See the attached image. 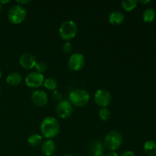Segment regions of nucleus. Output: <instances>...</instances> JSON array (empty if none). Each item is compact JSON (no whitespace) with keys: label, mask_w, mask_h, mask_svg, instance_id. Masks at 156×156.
Masks as SVG:
<instances>
[{"label":"nucleus","mask_w":156,"mask_h":156,"mask_svg":"<svg viewBox=\"0 0 156 156\" xmlns=\"http://www.w3.org/2000/svg\"><path fill=\"white\" fill-rule=\"evenodd\" d=\"M40 129L42 135L47 140H51L59 134L60 126L55 117H47L41 121Z\"/></svg>","instance_id":"1"},{"label":"nucleus","mask_w":156,"mask_h":156,"mask_svg":"<svg viewBox=\"0 0 156 156\" xmlns=\"http://www.w3.org/2000/svg\"><path fill=\"white\" fill-rule=\"evenodd\" d=\"M78 27L76 22L72 20H67L62 23L59 29V36L62 40L69 41L77 34Z\"/></svg>","instance_id":"2"},{"label":"nucleus","mask_w":156,"mask_h":156,"mask_svg":"<svg viewBox=\"0 0 156 156\" xmlns=\"http://www.w3.org/2000/svg\"><path fill=\"white\" fill-rule=\"evenodd\" d=\"M69 102L76 107L85 106L89 102L90 94L84 89L73 90L69 94Z\"/></svg>","instance_id":"3"},{"label":"nucleus","mask_w":156,"mask_h":156,"mask_svg":"<svg viewBox=\"0 0 156 156\" xmlns=\"http://www.w3.org/2000/svg\"><path fill=\"white\" fill-rule=\"evenodd\" d=\"M123 143V136L118 131L112 130L108 133L104 140L105 147L109 149L110 151H115L119 149Z\"/></svg>","instance_id":"4"},{"label":"nucleus","mask_w":156,"mask_h":156,"mask_svg":"<svg viewBox=\"0 0 156 156\" xmlns=\"http://www.w3.org/2000/svg\"><path fill=\"white\" fill-rule=\"evenodd\" d=\"M27 17V11L24 6L16 5H13L8 12V19L14 24H21Z\"/></svg>","instance_id":"5"},{"label":"nucleus","mask_w":156,"mask_h":156,"mask_svg":"<svg viewBox=\"0 0 156 156\" xmlns=\"http://www.w3.org/2000/svg\"><path fill=\"white\" fill-rule=\"evenodd\" d=\"M94 100L95 103L102 108L109 106L112 101V98H111V93L108 90L101 88V89L97 90L94 93Z\"/></svg>","instance_id":"6"},{"label":"nucleus","mask_w":156,"mask_h":156,"mask_svg":"<svg viewBox=\"0 0 156 156\" xmlns=\"http://www.w3.org/2000/svg\"><path fill=\"white\" fill-rule=\"evenodd\" d=\"M85 64V58L80 53H75L70 56L68 60V66L71 70L75 72L80 71L83 69Z\"/></svg>","instance_id":"7"},{"label":"nucleus","mask_w":156,"mask_h":156,"mask_svg":"<svg viewBox=\"0 0 156 156\" xmlns=\"http://www.w3.org/2000/svg\"><path fill=\"white\" fill-rule=\"evenodd\" d=\"M44 76L43 74L37 73V72H32L27 75L24 79V82L27 87L31 88H37L41 87L44 84Z\"/></svg>","instance_id":"8"},{"label":"nucleus","mask_w":156,"mask_h":156,"mask_svg":"<svg viewBox=\"0 0 156 156\" xmlns=\"http://www.w3.org/2000/svg\"><path fill=\"white\" fill-rule=\"evenodd\" d=\"M73 105L69 100L60 101L56 106V114L62 119L69 118L73 114Z\"/></svg>","instance_id":"9"},{"label":"nucleus","mask_w":156,"mask_h":156,"mask_svg":"<svg viewBox=\"0 0 156 156\" xmlns=\"http://www.w3.org/2000/svg\"><path fill=\"white\" fill-rule=\"evenodd\" d=\"M37 59L33 54L29 53H24L19 59V64L25 69H30L34 68L37 64Z\"/></svg>","instance_id":"10"},{"label":"nucleus","mask_w":156,"mask_h":156,"mask_svg":"<svg viewBox=\"0 0 156 156\" xmlns=\"http://www.w3.org/2000/svg\"><path fill=\"white\" fill-rule=\"evenodd\" d=\"M31 101L36 106L44 107L48 103V96L45 91L37 90L31 94Z\"/></svg>","instance_id":"11"},{"label":"nucleus","mask_w":156,"mask_h":156,"mask_svg":"<svg viewBox=\"0 0 156 156\" xmlns=\"http://www.w3.org/2000/svg\"><path fill=\"white\" fill-rule=\"evenodd\" d=\"M56 151V144L52 140L43 141L41 144V152L46 156H52Z\"/></svg>","instance_id":"12"},{"label":"nucleus","mask_w":156,"mask_h":156,"mask_svg":"<svg viewBox=\"0 0 156 156\" xmlns=\"http://www.w3.org/2000/svg\"><path fill=\"white\" fill-rule=\"evenodd\" d=\"M125 19V16L120 11H114L111 12L108 17L109 22L112 25H120L123 22Z\"/></svg>","instance_id":"13"},{"label":"nucleus","mask_w":156,"mask_h":156,"mask_svg":"<svg viewBox=\"0 0 156 156\" xmlns=\"http://www.w3.org/2000/svg\"><path fill=\"white\" fill-rule=\"evenodd\" d=\"M22 80V77L18 73H12L6 77V82L11 86H17Z\"/></svg>","instance_id":"14"},{"label":"nucleus","mask_w":156,"mask_h":156,"mask_svg":"<svg viewBox=\"0 0 156 156\" xmlns=\"http://www.w3.org/2000/svg\"><path fill=\"white\" fill-rule=\"evenodd\" d=\"M144 151L149 156L156 155V142L152 140L146 141L144 144Z\"/></svg>","instance_id":"15"},{"label":"nucleus","mask_w":156,"mask_h":156,"mask_svg":"<svg viewBox=\"0 0 156 156\" xmlns=\"http://www.w3.org/2000/svg\"><path fill=\"white\" fill-rule=\"evenodd\" d=\"M27 143L32 147H37L43 143V136L40 134L34 133L30 135L27 139Z\"/></svg>","instance_id":"16"},{"label":"nucleus","mask_w":156,"mask_h":156,"mask_svg":"<svg viewBox=\"0 0 156 156\" xmlns=\"http://www.w3.org/2000/svg\"><path fill=\"white\" fill-rule=\"evenodd\" d=\"M155 18V12L154 9L149 8L146 9L143 13V20L146 23H150L154 21Z\"/></svg>","instance_id":"17"},{"label":"nucleus","mask_w":156,"mask_h":156,"mask_svg":"<svg viewBox=\"0 0 156 156\" xmlns=\"http://www.w3.org/2000/svg\"><path fill=\"white\" fill-rule=\"evenodd\" d=\"M137 3L136 0H123L121 2V5L126 12H130L136 7Z\"/></svg>","instance_id":"18"},{"label":"nucleus","mask_w":156,"mask_h":156,"mask_svg":"<svg viewBox=\"0 0 156 156\" xmlns=\"http://www.w3.org/2000/svg\"><path fill=\"white\" fill-rule=\"evenodd\" d=\"M44 85L47 90H50V91H55L56 90L58 87V83L56 82V79H54L53 78H47V79L44 80Z\"/></svg>","instance_id":"19"},{"label":"nucleus","mask_w":156,"mask_h":156,"mask_svg":"<svg viewBox=\"0 0 156 156\" xmlns=\"http://www.w3.org/2000/svg\"><path fill=\"white\" fill-rule=\"evenodd\" d=\"M111 115V113L110 110L107 108H102L100 111H98V116L100 119L103 121H107L110 119Z\"/></svg>","instance_id":"20"},{"label":"nucleus","mask_w":156,"mask_h":156,"mask_svg":"<svg viewBox=\"0 0 156 156\" xmlns=\"http://www.w3.org/2000/svg\"><path fill=\"white\" fill-rule=\"evenodd\" d=\"M92 152H96V151H104L105 152V145L101 141H96L94 143H92L91 146Z\"/></svg>","instance_id":"21"},{"label":"nucleus","mask_w":156,"mask_h":156,"mask_svg":"<svg viewBox=\"0 0 156 156\" xmlns=\"http://www.w3.org/2000/svg\"><path fill=\"white\" fill-rule=\"evenodd\" d=\"M35 69H37V72L41 74H43L44 73H45L47 69V66L45 62H37L36 66H35Z\"/></svg>","instance_id":"22"},{"label":"nucleus","mask_w":156,"mask_h":156,"mask_svg":"<svg viewBox=\"0 0 156 156\" xmlns=\"http://www.w3.org/2000/svg\"><path fill=\"white\" fill-rule=\"evenodd\" d=\"M52 98L53 100L56 101H62V93L60 92L58 90H55V91H53V93H52Z\"/></svg>","instance_id":"23"},{"label":"nucleus","mask_w":156,"mask_h":156,"mask_svg":"<svg viewBox=\"0 0 156 156\" xmlns=\"http://www.w3.org/2000/svg\"><path fill=\"white\" fill-rule=\"evenodd\" d=\"M62 50H63L64 53H70L73 51V44L69 41H67L62 46Z\"/></svg>","instance_id":"24"},{"label":"nucleus","mask_w":156,"mask_h":156,"mask_svg":"<svg viewBox=\"0 0 156 156\" xmlns=\"http://www.w3.org/2000/svg\"><path fill=\"white\" fill-rule=\"evenodd\" d=\"M120 156H136L135 153L133 151H125V152H122Z\"/></svg>","instance_id":"25"},{"label":"nucleus","mask_w":156,"mask_h":156,"mask_svg":"<svg viewBox=\"0 0 156 156\" xmlns=\"http://www.w3.org/2000/svg\"><path fill=\"white\" fill-rule=\"evenodd\" d=\"M16 2H17V5L24 6V5H25L30 3V0H18V1H16Z\"/></svg>","instance_id":"26"},{"label":"nucleus","mask_w":156,"mask_h":156,"mask_svg":"<svg viewBox=\"0 0 156 156\" xmlns=\"http://www.w3.org/2000/svg\"><path fill=\"white\" fill-rule=\"evenodd\" d=\"M93 156H105L104 151H96L93 152Z\"/></svg>","instance_id":"27"},{"label":"nucleus","mask_w":156,"mask_h":156,"mask_svg":"<svg viewBox=\"0 0 156 156\" xmlns=\"http://www.w3.org/2000/svg\"><path fill=\"white\" fill-rule=\"evenodd\" d=\"M106 156H118L117 152H115L114 151H110Z\"/></svg>","instance_id":"28"},{"label":"nucleus","mask_w":156,"mask_h":156,"mask_svg":"<svg viewBox=\"0 0 156 156\" xmlns=\"http://www.w3.org/2000/svg\"><path fill=\"white\" fill-rule=\"evenodd\" d=\"M140 2L143 3V4H146V3L150 2V1H149V0H146V1H143V0H140Z\"/></svg>","instance_id":"29"},{"label":"nucleus","mask_w":156,"mask_h":156,"mask_svg":"<svg viewBox=\"0 0 156 156\" xmlns=\"http://www.w3.org/2000/svg\"><path fill=\"white\" fill-rule=\"evenodd\" d=\"M9 0H6V1H0V4H6V3H9Z\"/></svg>","instance_id":"30"},{"label":"nucleus","mask_w":156,"mask_h":156,"mask_svg":"<svg viewBox=\"0 0 156 156\" xmlns=\"http://www.w3.org/2000/svg\"><path fill=\"white\" fill-rule=\"evenodd\" d=\"M64 156H74V155H72V154H66V155H65Z\"/></svg>","instance_id":"31"},{"label":"nucleus","mask_w":156,"mask_h":156,"mask_svg":"<svg viewBox=\"0 0 156 156\" xmlns=\"http://www.w3.org/2000/svg\"><path fill=\"white\" fill-rule=\"evenodd\" d=\"M1 9H2V5L0 4V12H1Z\"/></svg>","instance_id":"32"},{"label":"nucleus","mask_w":156,"mask_h":156,"mask_svg":"<svg viewBox=\"0 0 156 156\" xmlns=\"http://www.w3.org/2000/svg\"><path fill=\"white\" fill-rule=\"evenodd\" d=\"M2 76V73H1V70H0V78H1Z\"/></svg>","instance_id":"33"},{"label":"nucleus","mask_w":156,"mask_h":156,"mask_svg":"<svg viewBox=\"0 0 156 156\" xmlns=\"http://www.w3.org/2000/svg\"><path fill=\"white\" fill-rule=\"evenodd\" d=\"M52 156H56V155H52Z\"/></svg>","instance_id":"34"},{"label":"nucleus","mask_w":156,"mask_h":156,"mask_svg":"<svg viewBox=\"0 0 156 156\" xmlns=\"http://www.w3.org/2000/svg\"><path fill=\"white\" fill-rule=\"evenodd\" d=\"M154 156H156V155H154Z\"/></svg>","instance_id":"35"}]
</instances>
